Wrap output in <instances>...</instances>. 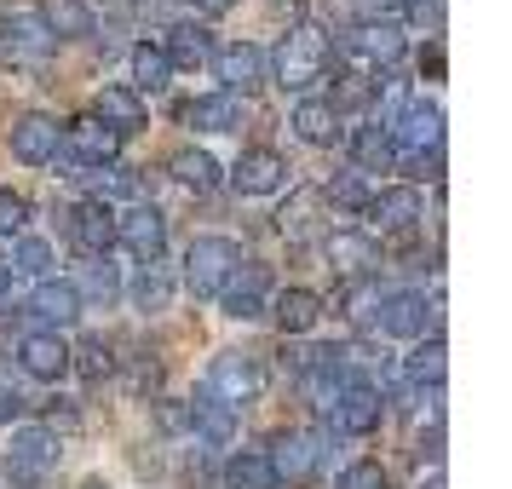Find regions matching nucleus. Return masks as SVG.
Segmentation results:
<instances>
[{"label":"nucleus","instance_id":"ea45409f","mask_svg":"<svg viewBox=\"0 0 512 489\" xmlns=\"http://www.w3.org/2000/svg\"><path fill=\"white\" fill-rule=\"evenodd\" d=\"M29 231V196L0 190V236H24Z\"/></svg>","mask_w":512,"mask_h":489},{"label":"nucleus","instance_id":"9b49d317","mask_svg":"<svg viewBox=\"0 0 512 489\" xmlns=\"http://www.w3.org/2000/svg\"><path fill=\"white\" fill-rule=\"evenodd\" d=\"M340 52H346V64L351 70H392L397 58H403V35H397L392 24H363V29H351L346 41H340Z\"/></svg>","mask_w":512,"mask_h":489},{"label":"nucleus","instance_id":"7ed1b4c3","mask_svg":"<svg viewBox=\"0 0 512 489\" xmlns=\"http://www.w3.org/2000/svg\"><path fill=\"white\" fill-rule=\"evenodd\" d=\"M323 438L305 432V426H288V432H271V449H265V466L277 484H311L323 472Z\"/></svg>","mask_w":512,"mask_h":489},{"label":"nucleus","instance_id":"58836bf2","mask_svg":"<svg viewBox=\"0 0 512 489\" xmlns=\"http://www.w3.org/2000/svg\"><path fill=\"white\" fill-rule=\"evenodd\" d=\"M93 202H110V196H133V190H139V173H127V167H98V179H93Z\"/></svg>","mask_w":512,"mask_h":489},{"label":"nucleus","instance_id":"37998d69","mask_svg":"<svg viewBox=\"0 0 512 489\" xmlns=\"http://www.w3.org/2000/svg\"><path fill=\"white\" fill-rule=\"evenodd\" d=\"M81 357H87L81 369L93 374V380H98V374H110V351H104V340H87V346H81Z\"/></svg>","mask_w":512,"mask_h":489},{"label":"nucleus","instance_id":"2eb2a0df","mask_svg":"<svg viewBox=\"0 0 512 489\" xmlns=\"http://www.w3.org/2000/svg\"><path fill=\"white\" fill-rule=\"evenodd\" d=\"M64 150H70L81 167H110L121 156V139L98 116H75L70 127H64Z\"/></svg>","mask_w":512,"mask_h":489},{"label":"nucleus","instance_id":"c9c22d12","mask_svg":"<svg viewBox=\"0 0 512 489\" xmlns=\"http://www.w3.org/2000/svg\"><path fill=\"white\" fill-rule=\"evenodd\" d=\"M443 369H449V346H443V334H432L426 346H415L409 374H415V380H426V386H443Z\"/></svg>","mask_w":512,"mask_h":489},{"label":"nucleus","instance_id":"cd10ccee","mask_svg":"<svg viewBox=\"0 0 512 489\" xmlns=\"http://www.w3.org/2000/svg\"><path fill=\"white\" fill-rule=\"evenodd\" d=\"M323 248H328V265H334V271H346V277H357L363 265H374V242L363 231H328Z\"/></svg>","mask_w":512,"mask_h":489},{"label":"nucleus","instance_id":"c03bdc74","mask_svg":"<svg viewBox=\"0 0 512 489\" xmlns=\"http://www.w3.org/2000/svg\"><path fill=\"white\" fill-rule=\"evenodd\" d=\"M18 409H24V397L12 392V386H0V426H12V420H18Z\"/></svg>","mask_w":512,"mask_h":489},{"label":"nucleus","instance_id":"a19ab883","mask_svg":"<svg viewBox=\"0 0 512 489\" xmlns=\"http://www.w3.org/2000/svg\"><path fill=\"white\" fill-rule=\"evenodd\" d=\"M334 208H369V185H363V173H346V179H334L323 190Z\"/></svg>","mask_w":512,"mask_h":489},{"label":"nucleus","instance_id":"b1692460","mask_svg":"<svg viewBox=\"0 0 512 489\" xmlns=\"http://www.w3.org/2000/svg\"><path fill=\"white\" fill-rule=\"evenodd\" d=\"M351 162H357V173H392V162H397L392 133H386L380 121L357 127V133H351Z\"/></svg>","mask_w":512,"mask_h":489},{"label":"nucleus","instance_id":"a18cd8bd","mask_svg":"<svg viewBox=\"0 0 512 489\" xmlns=\"http://www.w3.org/2000/svg\"><path fill=\"white\" fill-rule=\"evenodd\" d=\"M397 6H403V0H357V12H363L369 24H380L386 12H397Z\"/></svg>","mask_w":512,"mask_h":489},{"label":"nucleus","instance_id":"0eeeda50","mask_svg":"<svg viewBox=\"0 0 512 489\" xmlns=\"http://www.w3.org/2000/svg\"><path fill=\"white\" fill-rule=\"evenodd\" d=\"M219 305H225V317H236V323L265 317V305H271V271L254 265V259H242L231 277H225V288H219Z\"/></svg>","mask_w":512,"mask_h":489},{"label":"nucleus","instance_id":"e433bc0d","mask_svg":"<svg viewBox=\"0 0 512 489\" xmlns=\"http://www.w3.org/2000/svg\"><path fill=\"white\" fill-rule=\"evenodd\" d=\"M12 271H18V277L47 282V271H52V248H47V242H35V236H18V248H12Z\"/></svg>","mask_w":512,"mask_h":489},{"label":"nucleus","instance_id":"dca6fc26","mask_svg":"<svg viewBox=\"0 0 512 489\" xmlns=\"http://www.w3.org/2000/svg\"><path fill=\"white\" fill-rule=\"evenodd\" d=\"M369 225L380 236H403L420 225V190L415 185H392L380 190V196H369Z\"/></svg>","mask_w":512,"mask_h":489},{"label":"nucleus","instance_id":"c85d7f7f","mask_svg":"<svg viewBox=\"0 0 512 489\" xmlns=\"http://www.w3.org/2000/svg\"><path fill=\"white\" fill-rule=\"evenodd\" d=\"M190 426H196V432H202L208 443H231V438H236V409L202 392L196 403H190Z\"/></svg>","mask_w":512,"mask_h":489},{"label":"nucleus","instance_id":"39448f33","mask_svg":"<svg viewBox=\"0 0 512 489\" xmlns=\"http://www.w3.org/2000/svg\"><path fill=\"white\" fill-rule=\"evenodd\" d=\"M386 133H392L397 156L426 162V156H438L443 150V110L432 104V98H403V110L386 121Z\"/></svg>","mask_w":512,"mask_h":489},{"label":"nucleus","instance_id":"5701e85b","mask_svg":"<svg viewBox=\"0 0 512 489\" xmlns=\"http://www.w3.org/2000/svg\"><path fill=\"white\" fill-rule=\"evenodd\" d=\"M93 116L104 121L116 139H127V133H139V127H144V98L133 93V87H104V93H98V110H93Z\"/></svg>","mask_w":512,"mask_h":489},{"label":"nucleus","instance_id":"f8f14e48","mask_svg":"<svg viewBox=\"0 0 512 489\" xmlns=\"http://www.w3.org/2000/svg\"><path fill=\"white\" fill-rule=\"evenodd\" d=\"M64 231H70V242L87 259H104L116 248V208L110 202H75L70 219H64Z\"/></svg>","mask_w":512,"mask_h":489},{"label":"nucleus","instance_id":"aec40b11","mask_svg":"<svg viewBox=\"0 0 512 489\" xmlns=\"http://www.w3.org/2000/svg\"><path fill=\"white\" fill-rule=\"evenodd\" d=\"M374 328L392 334V340H420V334H426V300H420V294H380Z\"/></svg>","mask_w":512,"mask_h":489},{"label":"nucleus","instance_id":"7c9ffc66","mask_svg":"<svg viewBox=\"0 0 512 489\" xmlns=\"http://www.w3.org/2000/svg\"><path fill=\"white\" fill-rule=\"evenodd\" d=\"M294 133H300L305 144H334V133H340L334 104H323V98H300V110H294Z\"/></svg>","mask_w":512,"mask_h":489},{"label":"nucleus","instance_id":"9d476101","mask_svg":"<svg viewBox=\"0 0 512 489\" xmlns=\"http://www.w3.org/2000/svg\"><path fill=\"white\" fill-rule=\"evenodd\" d=\"M380 415H386V397L369 380H346V392L334 397V409H328L334 432H351V438H369L374 426H380Z\"/></svg>","mask_w":512,"mask_h":489},{"label":"nucleus","instance_id":"79ce46f5","mask_svg":"<svg viewBox=\"0 0 512 489\" xmlns=\"http://www.w3.org/2000/svg\"><path fill=\"white\" fill-rule=\"evenodd\" d=\"M334 489H392V478H386L374 461H357V466L340 472V484H334Z\"/></svg>","mask_w":512,"mask_h":489},{"label":"nucleus","instance_id":"c756f323","mask_svg":"<svg viewBox=\"0 0 512 489\" xmlns=\"http://www.w3.org/2000/svg\"><path fill=\"white\" fill-rule=\"evenodd\" d=\"M167 58H173V70H202V64L213 58L208 29H196V24L167 29Z\"/></svg>","mask_w":512,"mask_h":489},{"label":"nucleus","instance_id":"393cba45","mask_svg":"<svg viewBox=\"0 0 512 489\" xmlns=\"http://www.w3.org/2000/svg\"><path fill=\"white\" fill-rule=\"evenodd\" d=\"M41 18H47L52 41H87V35L98 29V18H93V6H87V0H47V6H41Z\"/></svg>","mask_w":512,"mask_h":489},{"label":"nucleus","instance_id":"473e14b6","mask_svg":"<svg viewBox=\"0 0 512 489\" xmlns=\"http://www.w3.org/2000/svg\"><path fill=\"white\" fill-rule=\"evenodd\" d=\"M225 489H277V478H271L259 449H242V455L225 461Z\"/></svg>","mask_w":512,"mask_h":489},{"label":"nucleus","instance_id":"2f4dec72","mask_svg":"<svg viewBox=\"0 0 512 489\" xmlns=\"http://www.w3.org/2000/svg\"><path fill=\"white\" fill-rule=\"evenodd\" d=\"M173 179L185 190H196V196H208V190L219 185V162H213L208 150H179V156H173Z\"/></svg>","mask_w":512,"mask_h":489},{"label":"nucleus","instance_id":"a211bd4d","mask_svg":"<svg viewBox=\"0 0 512 489\" xmlns=\"http://www.w3.org/2000/svg\"><path fill=\"white\" fill-rule=\"evenodd\" d=\"M282 179H288V162L277 150H242L231 167L236 196H271V190H282Z\"/></svg>","mask_w":512,"mask_h":489},{"label":"nucleus","instance_id":"20e7f679","mask_svg":"<svg viewBox=\"0 0 512 489\" xmlns=\"http://www.w3.org/2000/svg\"><path fill=\"white\" fill-rule=\"evenodd\" d=\"M236 265H242V248H236L231 236H196L185 248V288L196 300H213Z\"/></svg>","mask_w":512,"mask_h":489},{"label":"nucleus","instance_id":"1a4fd4ad","mask_svg":"<svg viewBox=\"0 0 512 489\" xmlns=\"http://www.w3.org/2000/svg\"><path fill=\"white\" fill-rule=\"evenodd\" d=\"M116 242L139 259V265H162L167 213L162 208H127V213H116Z\"/></svg>","mask_w":512,"mask_h":489},{"label":"nucleus","instance_id":"423d86ee","mask_svg":"<svg viewBox=\"0 0 512 489\" xmlns=\"http://www.w3.org/2000/svg\"><path fill=\"white\" fill-rule=\"evenodd\" d=\"M58 438H52L47 426H24V432H12V449H6V478L12 484H41L47 472H58Z\"/></svg>","mask_w":512,"mask_h":489},{"label":"nucleus","instance_id":"bb28decb","mask_svg":"<svg viewBox=\"0 0 512 489\" xmlns=\"http://www.w3.org/2000/svg\"><path fill=\"white\" fill-rule=\"evenodd\" d=\"M167 81H173V58H167L162 41H139L133 47V93H162Z\"/></svg>","mask_w":512,"mask_h":489},{"label":"nucleus","instance_id":"a878e982","mask_svg":"<svg viewBox=\"0 0 512 489\" xmlns=\"http://www.w3.org/2000/svg\"><path fill=\"white\" fill-rule=\"evenodd\" d=\"M271 311H277L282 334H311V328L323 323V300H317L311 288H282Z\"/></svg>","mask_w":512,"mask_h":489},{"label":"nucleus","instance_id":"f03ea898","mask_svg":"<svg viewBox=\"0 0 512 489\" xmlns=\"http://www.w3.org/2000/svg\"><path fill=\"white\" fill-rule=\"evenodd\" d=\"M265 386H271V374H265L259 357H248V351H219L208 363V386L202 392L219 397V403H231V409H242V403H259Z\"/></svg>","mask_w":512,"mask_h":489},{"label":"nucleus","instance_id":"72a5a7b5","mask_svg":"<svg viewBox=\"0 0 512 489\" xmlns=\"http://www.w3.org/2000/svg\"><path fill=\"white\" fill-rule=\"evenodd\" d=\"M133 305H139V311H167V305H173V277H167V265H144L139 282H133Z\"/></svg>","mask_w":512,"mask_h":489},{"label":"nucleus","instance_id":"49530a36","mask_svg":"<svg viewBox=\"0 0 512 489\" xmlns=\"http://www.w3.org/2000/svg\"><path fill=\"white\" fill-rule=\"evenodd\" d=\"M190 6H196L202 18H225V12H231L236 0H190Z\"/></svg>","mask_w":512,"mask_h":489},{"label":"nucleus","instance_id":"6ab92c4d","mask_svg":"<svg viewBox=\"0 0 512 489\" xmlns=\"http://www.w3.org/2000/svg\"><path fill=\"white\" fill-rule=\"evenodd\" d=\"M29 311L47 323V334H58V328L81 323V311H87V300L75 294V282H35V294H29Z\"/></svg>","mask_w":512,"mask_h":489},{"label":"nucleus","instance_id":"4be33fe9","mask_svg":"<svg viewBox=\"0 0 512 489\" xmlns=\"http://www.w3.org/2000/svg\"><path fill=\"white\" fill-rule=\"evenodd\" d=\"M185 127H196V133H236V127H242V98H231V93L190 98Z\"/></svg>","mask_w":512,"mask_h":489},{"label":"nucleus","instance_id":"ddd939ff","mask_svg":"<svg viewBox=\"0 0 512 489\" xmlns=\"http://www.w3.org/2000/svg\"><path fill=\"white\" fill-rule=\"evenodd\" d=\"M213 75L225 81V93H254V87H265V52L254 47V41H231V47H213Z\"/></svg>","mask_w":512,"mask_h":489},{"label":"nucleus","instance_id":"6e6552de","mask_svg":"<svg viewBox=\"0 0 512 489\" xmlns=\"http://www.w3.org/2000/svg\"><path fill=\"white\" fill-rule=\"evenodd\" d=\"M6 144H12V156L29 167H47L58 150H64V127L52 116H41V110H24V116H12V127H6Z\"/></svg>","mask_w":512,"mask_h":489},{"label":"nucleus","instance_id":"f704fd0d","mask_svg":"<svg viewBox=\"0 0 512 489\" xmlns=\"http://www.w3.org/2000/svg\"><path fill=\"white\" fill-rule=\"evenodd\" d=\"M75 294H81V300L93 294V300H104V305L116 300V294H121V271L110 265V254H104V259H93V265L81 271V282H75Z\"/></svg>","mask_w":512,"mask_h":489},{"label":"nucleus","instance_id":"f257e3e1","mask_svg":"<svg viewBox=\"0 0 512 489\" xmlns=\"http://www.w3.org/2000/svg\"><path fill=\"white\" fill-rule=\"evenodd\" d=\"M334 64V41H328L323 24H294L288 35H282L277 47V87H288V93H311L317 81H323V70Z\"/></svg>","mask_w":512,"mask_h":489},{"label":"nucleus","instance_id":"f3484780","mask_svg":"<svg viewBox=\"0 0 512 489\" xmlns=\"http://www.w3.org/2000/svg\"><path fill=\"white\" fill-rule=\"evenodd\" d=\"M70 357L75 351L64 346V334H47V328H35V334L18 340V363H24V374H35V380H64V374H70Z\"/></svg>","mask_w":512,"mask_h":489},{"label":"nucleus","instance_id":"4468645a","mask_svg":"<svg viewBox=\"0 0 512 489\" xmlns=\"http://www.w3.org/2000/svg\"><path fill=\"white\" fill-rule=\"evenodd\" d=\"M328 225V196L317 185H300V190H288V202H282L277 213V231L288 236V242H317Z\"/></svg>","mask_w":512,"mask_h":489},{"label":"nucleus","instance_id":"4c0bfd02","mask_svg":"<svg viewBox=\"0 0 512 489\" xmlns=\"http://www.w3.org/2000/svg\"><path fill=\"white\" fill-rule=\"evenodd\" d=\"M374 305H380V288L374 282H346V294H340V311H346L351 323H374Z\"/></svg>","mask_w":512,"mask_h":489},{"label":"nucleus","instance_id":"412c9836","mask_svg":"<svg viewBox=\"0 0 512 489\" xmlns=\"http://www.w3.org/2000/svg\"><path fill=\"white\" fill-rule=\"evenodd\" d=\"M6 52H12V58H24V64L52 58L58 41H52L47 18H41V12H12V18H6Z\"/></svg>","mask_w":512,"mask_h":489}]
</instances>
